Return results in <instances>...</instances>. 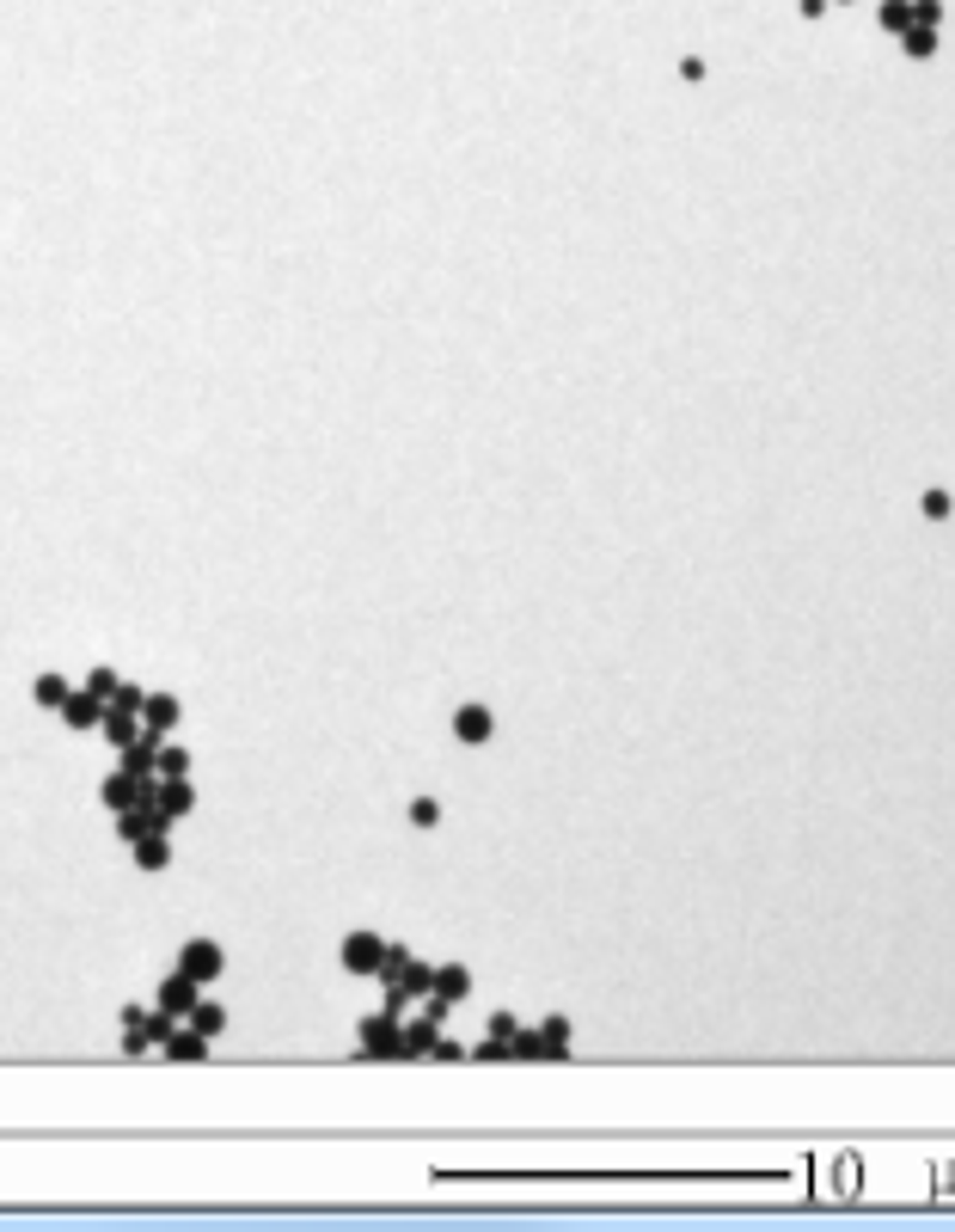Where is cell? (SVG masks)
I'll list each match as a JSON object with an SVG mask.
<instances>
[{
  "mask_svg": "<svg viewBox=\"0 0 955 1232\" xmlns=\"http://www.w3.org/2000/svg\"><path fill=\"white\" fill-rule=\"evenodd\" d=\"M356 1037H362V1061H405V1018L398 1012H367Z\"/></svg>",
  "mask_w": 955,
  "mask_h": 1232,
  "instance_id": "6da1fadb",
  "label": "cell"
},
{
  "mask_svg": "<svg viewBox=\"0 0 955 1232\" xmlns=\"http://www.w3.org/2000/svg\"><path fill=\"white\" fill-rule=\"evenodd\" d=\"M338 962H343V975H380V962H387V938H374L367 926L343 932V951H338Z\"/></svg>",
  "mask_w": 955,
  "mask_h": 1232,
  "instance_id": "7a4b0ae2",
  "label": "cell"
},
{
  "mask_svg": "<svg viewBox=\"0 0 955 1232\" xmlns=\"http://www.w3.org/2000/svg\"><path fill=\"white\" fill-rule=\"evenodd\" d=\"M154 1006H165V1012H178V1018H190L196 1006H203V981H196L190 969H172L160 981V993H154Z\"/></svg>",
  "mask_w": 955,
  "mask_h": 1232,
  "instance_id": "3957f363",
  "label": "cell"
},
{
  "mask_svg": "<svg viewBox=\"0 0 955 1232\" xmlns=\"http://www.w3.org/2000/svg\"><path fill=\"white\" fill-rule=\"evenodd\" d=\"M178 969H190L203 988H214V981L227 975V957H221V944H214V938H190V944L178 951Z\"/></svg>",
  "mask_w": 955,
  "mask_h": 1232,
  "instance_id": "277c9868",
  "label": "cell"
},
{
  "mask_svg": "<svg viewBox=\"0 0 955 1232\" xmlns=\"http://www.w3.org/2000/svg\"><path fill=\"white\" fill-rule=\"evenodd\" d=\"M490 736H496V711H490V706H472V699H465V706L454 711V742L484 748Z\"/></svg>",
  "mask_w": 955,
  "mask_h": 1232,
  "instance_id": "5b68a950",
  "label": "cell"
},
{
  "mask_svg": "<svg viewBox=\"0 0 955 1232\" xmlns=\"http://www.w3.org/2000/svg\"><path fill=\"white\" fill-rule=\"evenodd\" d=\"M98 797H105V809H111V815L136 809V804H141V773H129V767L105 773V785H98Z\"/></svg>",
  "mask_w": 955,
  "mask_h": 1232,
  "instance_id": "8992f818",
  "label": "cell"
},
{
  "mask_svg": "<svg viewBox=\"0 0 955 1232\" xmlns=\"http://www.w3.org/2000/svg\"><path fill=\"white\" fill-rule=\"evenodd\" d=\"M105 711H111V706H105L98 693L74 687V693H68V706H62V724H68V730H98V724H105Z\"/></svg>",
  "mask_w": 955,
  "mask_h": 1232,
  "instance_id": "52a82bcc",
  "label": "cell"
},
{
  "mask_svg": "<svg viewBox=\"0 0 955 1232\" xmlns=\"http://www.w3.org/2000/svg\"><path fill=\"white\" fill-rule=\"evenodd\" d=\"M209 1042H214V1037H203V1030L184 1018L172 1037H165V1055H172V1061H209Z\"/></svg>",
  "mask_w": 955,
  "mask_h": 1232,
  "instance_id": "ba28073f",
  "label": "cell"
},
{
  "mask_svg": "<svg viewBox=\"0 0 955 1232\" xmlns=\"http://www.w3.org/2000/svg\"><path fill=\"white\" fill-rule=\"evenodd\" d=\"M178 718H184V711H178V693H147V706H141V724H147V730L172 736Z\"/></svg>",
  "mask_w": 955,
  "mask_h": 1232,
  "instance_id": "9c48e42d",
  "label": "cell"
},
{
  "mask_svg": "<svg viewBox=\"0 0 955 1232\" xmlns=\"http://www.w3.org/2000/svg\"><path fill=\"white\" fill-rule=\"evenodd\" d=\"M435 993H441V1000H472V969H465V962H435Z\"/></svg>",
  "mask_w": 955,
  "mask_h": 1232,
  "instance_id": "30bf717a",
  "label": "cell"
},
{
  "mask_svg": "<svg viewBox=\"0 0 955 1232\" xmlns=\"http://www.w3.org/2000/svg\"><path fill=\"white\" fill-rule=\"evenodd\" d=\"M435 1042H441V1024L435 1018H405V1061L435 1055Z\"/></svg>",
  "mask_w": 955,
  "mask_h": 1232,
  "instance_id": "8fae6325",
  "label": "cell"
},
{
  "mask_svg": "<svg viewBox=\"0 0 955 1232\" xmlns=\"http://www.w3.org/2000/svg\"><path fill=\"white\" fill-rule=\"evenodd\" d=\"M98 730H105V742H111V748H129V742H136L147 724H141V711H116V706H111V711H105V724H98Z\"/></svg>",
  "mask_w": 955,
  "mask_h": 1232,
  "instance_id": "7c38bea8",
  "label": "cell"
},
{
  "mask_svg": "<svg viewBox=\"0 0 955 1232\" xmlns=\"http://www.w3.org/2000/svg\"><path fill=\"white\" fill-rule=\"evenodd\" d=\"M160 809L172 815V822H178V815H190L196 809V785H190V779H160Z\"/></svg>",
  "mask_w": 955,
  "mask_h": 1232,
  "instance_id": "4fadbf2b",
  "label": "cell"
},
{
  "mask_svg": "<svg viewBox=\"0 0 955 1232\" xmlns=\"http://www.w3.org/2000/svg\"><path fill=\"white\" fill-rule=\"evenodd\" d=\"M129 853H136L141 871H165V864H172V834H147V840L129 846Z\"/></svg>",
  "mask_w": 955,
  "mask_h": 1232,
  "instance_id": "5bb4252c",
  "label": "cell"
},
{
  "mask_svg": "<svg viewBox=\"0 0 955 1232\" xmlns=\"http://www.w3.org/2000/svg\"><path fill=\"white\" fill-rule=\"evenodd\" d=\"M68 693H74V687H68L62 675H38V680H31V699H38L43 711H62V706H68Z\"/></svg>",
  "mask_w": 955,
  "mask_h": 1232,
  "instance_id": "9a60e30c",
  "label": "cell"
},
{
  "mask_svg": "<svg viewBox=\"0 0 955 1232\" xmlns=\"http://www.w3.org/2000/svg\"><path fill=\"white\" fill-rule=\"evenodd\" d=\"M540 1030H545V1061H564L569 1055V1018H564V1012H551Z\"/></svg>",
  "mask_w": 955,
  "mask_h": 1232,
  "instance_id": "2e32d148",
  "label": "cell"
},
{
  "mask_svg": "<svg viewBox=\"0 0 955 1232\" xmlns=\"http://www.w3.org/2000/svg\"><path fill=\"white\" fill-rule=\"evenodd\" d=\"M900 49H907L913 62H931V56H937V31H931V25H913V31H900Z\"/></svg>",
  "mask_w": 955,
  "mask_h": 1232,
  "instance_id": "e0dca14e",
  "label": "cell"
},
{
  "mask_svg": "<svg viewBox=\"0 0 955 1232\" xmlns=\"http://www.w3.org/2000/svg\"><path fill=\"white\" fill-rule=\"evenodd\" d=\"M876 19H882V31H894V38H900V31H913V0H882Z\"/></svg>",
  "mask_w": 955,
  "mask_h": 1232,
  "instance_id": "ac0fdd59",
  "label": "cell"
},
{
  "mask_svg": "<svg viewBox=\"0 0 955 1232\" xmlns=\"http://www.w3.org/2000/svg\"><path fill=\"white\" fill-rule=\"evenodd\" d=\"M160 779H190V748H184V742H165L160 748Z\"/></svg>",
  "mask_w": 955,
  "mask_h": 1232,
  "instance_id": "d6986e66",
  "label": "cell"
},
{
  "mask_svg": "<svg viewBox=\"0 0 955 1232\" xmlns=\"http://www.w3.org/2000/svg\"><path fill=\"white\" fill-rule=\"evenodd\" d=\"M405 988H411V1000H429L435 993V962H405Z\"/></svg>",
  "mask_w": 955,
  "mask_h": 1232,
  "instance_id": "ffe728a7",
  "label": "cell"
},
{
  "mask_svg": "<svg viewBox=\"0 0 955 1232\" xmlns=\"http://www.w3.org/2000/svg\"><path fill=\"white\" fill-rule=\"evenodd\" d=\"M405 962H411V944H387V962H380V988H392V981H405Z\"/></svg>",
  "mask_w": 955,
  "mask_h": 1232,
  "instance_id": "44dd1931",
  "label": "cell"
},
{
  "mask_svg": "<svg viewBox=\"0 0 955 1232\" xmlns=\"http://www.w3.org/2000/svg\"><path fill=\"white\" fill-rule=\"evenodd\" d=\"M190 1024H196V1030H203V1037H221V1030H227V1006H214V1000H203V1006H196V1012H190Z\"/></svg>",
  "mask_w": 955,
  "mask_h": 1232,
  "instance_id": "7402d4cb",
  "label": "cell"
},
{
  "mask_svg": "<svg viewBox=\"0 0 955 1232\" xmlns=\"http://www.w3.org/2000/svg\"><path fill=\"white\" fill-rule=\"evenodd\" d=\"M515 1061H545V1030H515Z\"/></svg>",
  "mask_w": 955,
  "mask_h": 1232,
  "instance_id": "603a6c76",
  "label": "cell"
},
{
  "mask_svg": "<svg viewBox=\"0 0 955 1232\" xmlns=\"http://www.w3.org/2000/svg\"><path fill=\"white\" fill-rule=\"evenodd\" d=\"M405 815H411V828H423V834H429V828L441 822V804H435V797H411Z\"/></svg>",
  "mask_w": 955,
  "mask_h": 1232,
  "instance_id": "cb8c5ba5",
  "label": "cell"
},
{
  "mask_svg": "<svg viewBox=\"0 0 955 1232\" xmlns=\"http://www.w3.org/2000/svg\"><path fill=\"white\" fill-rule=\"evenodd\" d=\"M80 687H87V693H98V699H105V706H111V699H116V687H123V680H116V669H92L87 680H80Z\"/></svg>",
  "mask_w": 955,
  "mask_h": 1232,
  "instance_id": "d4e9b609",
  "label": "cell"
},
{
  "mask_svg": "<svg viewBox=\"0 0 955 1232\" xmlns=\"http://www.w3.org/2000/svg\"><path fill=\"white\" fill-rule=\"evenodd\" d=\"M918 509H925V515H931V522H943V515H949L955 503H949V491H943V485H931L925 497H918Z\"/></svg>",
  "mask_w": 955,
  "mask_h": 1232,
  "instance_id": "484cf974",
  "label": "cell"
},
{
  "mask_svg": "<svg viewBox=\"0 0 955 1232\" xmlns=\"http://www.w3.org/2000/svg\"><path fill=\"white\" fill-rule=\"evenodd\" d=\"M111 706H116V711H141V706H147V687H136V680H123Z\"/></svg>",
  "mask_w": 955,
  "mask_h": 1232,
  "instance_id": "4316f807",
  "label": "cell"
},
{
  "mask_svg": "<svg viewBox=\"0 0 955 1232\" xmlns=\"http://www.w3.org/2000/svg\"><path fill=\"white\" fill-rule=\"evenodd\" d=\"M472 1061H515V1048L502 1042V1037H484L478 1048H472Z\"/></svg>",
  "mask_w": 955,
  "mask_h": 1232,
  "instance_id": "83f0119b",
  "label": "cell"
},
{
  "mask_svg": "<svg viewBox=\"0 0 955 1232\" xmlns=\"http://www.w3.org/2000/svg\"><path fill=\"white\" fill-rule=\"evenodd\" d=\"M913 25H943V0H913Z\"/></svg>",
  "mask_w": 955,
  "mask_h": 1232,
  "instance_id": "f1b7e54d",
  "label": "cell"
},
{
  "mask_svg": "<svg viewBox=\"0 0 955 1232\" xmlns=\"http://www.w3.org/2000/svg\"><path fill=\"white\" fill-rule=\"evenodd\" d=\"M490 1037H502V1042H515V1030H521V1018H515V1012H490Z\"/></svg>",
  "mask_w": 955,
  "mask_h": 1232,
  "instance_id": "f546056e",
  "label": "cell"
},
{
  "mask_svg": "<svg viewBox=\"0 0 955 1232\" xmlns=\"http://www.w3.org/2000/svg\"><path fill=\"white\" fill-rule=\"evenodd\" d=\"M465 1055H472V1048H465V1042H454V1037H441V1042H435V1061H465Z\"/></svg>",
  "mask_w": 955,
  "mask_h": 1232,
  "instance_id": "4dcf8cb0",
  "label": "cell"
},
{
  "mask_svg": "<svg viewBox=\"0 0 955 1232\" xmlns=\"http://www.w3.org/2000/svg\"><path fill=\"white\" fill-rule=\"evenodd\" d=\"M827 7H833V0H802L796 13H802V19H820V13H827Z\"/></svg>",
  "mask_w": 955,
  "mask_h": 1232,
  "instance_id": "1f68e13d",
  "label": "cell"
}]
</instances>
